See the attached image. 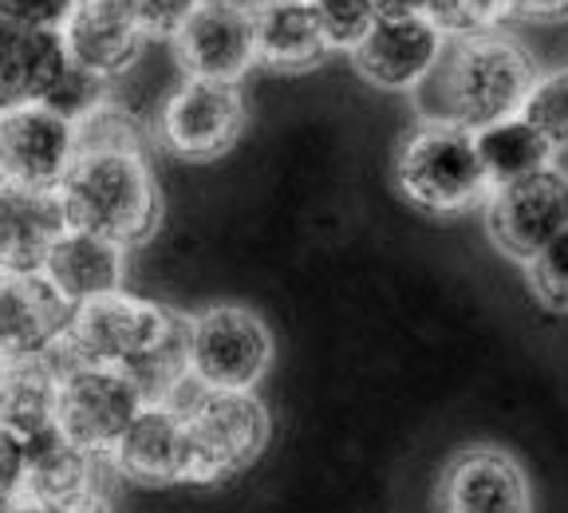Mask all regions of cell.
Instances as JSON below:
<instances>
[{"label":"cell","instance_id":"14","mask_svg":"<svg viewBox=\"0 0 568 513\" xmlns=\"http://www.w3.org/2000/svg\"><path fill=\"white\" fill-rule=\"evenodd\" d=\"M63 52L99 80H115L142 56L146 36L134 24L126 0H80L60 28Z\"/></svg>","mask_w":568,"mask_h":513},{"label":"cell","instance_id":"9","mask_svg":"<svg viewBox=\"0 0 568 513\" xmlns=\"http://www.w3.org/2000/svg\"><path fill=\"white\" fill-rule=\"evenodd\" d=\"M245 127V99L237 83H213V80H182L174 95L162 103L159 131L166 151L178 159H217L237 142Z\"/></svg>","mask_w":568,"mask_h":513},{"label":"cell","instance_id":"12","mask_svg":"<svg viewBox=\"0 0 568 513\" xmlns=\"http://www.w3.org/2000/svg\"><path fill=\"white\" fill-rule=\"evenodd\" d=\"M443 513H532V490L521 462L497 446H466L438 479Z\"/></svg>","mask_w":568,"mask_h":513},{"label":"cell","instance_id":"16","mask_svg":"<svg viewBox=\"0 0 568 513\" xmlns=\"http://www.w3.org/2000/svg\"><path fill=\"white\" fill-rule=\"evenodd\" d=\"M111 466L142 486H170L182 479V415L162 403H142L139 415L106 451Z\"/></svg>","mask_w":568,"mask_h":513},{"label":"cell","instance_id":"31","mask_svg":"<svg viewBox=\"0 0 568 513\" xmlns=\"http://www.w3.org/2000/svg\"><path fill=\"white\" fill-rule=\"evenodd\" d=\"M80 0H0V20L40 32H60Z\"/></svg>","mask_w":568,"mask_h":513},{"label":"cell","instance_id":"7","mask_svg":"<svg viewBox=\"0 0 568 513\" xmlns=\"http://www.w3.org/2000/svg\"><path fill=\"white\" fill-rule=\"evenodd\" d=\"M142 403L146 399L119 368H68L55 399V431L103 462Z\"/></svg>","mask_w":568,"mask_h":513},{"label":"cell","instance_id":"8","mask_svg":"<svg viewBox=\"0 0 568 513\" xmlns=\"http://www.w3.org/2000/svg\"><path fill=\"white\" fill-rule=\"evenodd\" d=\"M486 225L501 253L529 261L541 249L565 241L568 230V187L565 170L549 167L537 174L494 187L486 194Z\"/></svg>","mask_w":568,"mask_h":513},{"label":"cell","instance_id":"26","mask_svg":"<svg viewBox=\"0 0 568 513\" xmlns=\"http://www.w3.org/2000/svg\"><path fill=\"white\" fill-rule=\"evenodd\" d=\"M103 103H106V80H99V76H91L88 68H80V63L71 60L63 63V71L52 80V88L40 95V107L71 127L83 123Z\"/></svg>","mask_w":568,"mask_h":513},{"label":"cell","instance_id":"33","mask_svg":"<svg viewBox=\"0 0 568 513\" xmlns=\"http://www.w3.org/2000/svg\"><path fill=\"white\" fill-rule=\"evenodd\" d=\"M375 20H407V17H426V0H372Z\"/></svg>","mask_w":568,"mask_h":513},{"label":"cell","instance_id":"32","mask_svg":"<svg viewBox=\"0 0 568 513\" xmlns=\"http://www.w3.org/2000/svg\"><path fill=\"white\" fill-rule=\"evenodd\" d=\"M24 497V439L0 426V513Z\"/></svg>","mask_w":568,"mask_h":513},{"label":"cell","instance_id":"20","mask_svg":"<svg viewBox=\"0 0 568 513\" xmlns=\"http://www.w3.org/2000/svg\"><path fill=\"white\" fill-rule=\"evenodd\" d=\"M68 63L60 32L20 28L0 20V111L40 103Z\"/></svg>","mask_w":568,"mask_h":513},{"label":"cell","instance_id":"3","mask_svg":"<svg viewBox=\"0 0 568 513\" xmlns=\"http://www.w3.org/2000/svg\"><path fill=\"white\" fill-rule=\"evenodd\" d=\"M182 415V479L186 486H222L265 454L273 419L253 391H205L186 399Z\"/></svg>","mask_w":568,"mask_h":513},{"label":"cell","instance_id":"4","mask_svg":"<svg viewBox=\"0 0 568 513\" xmlns=\"http://www.w3.org/2000/svg\"><path fill=\"white\" fill-rule=\"evenodd\" d=\"M178 312L119 289L75 304L68 312L60 344L52 348L63 368H119L126 372L166 340Z\"/></svg>","mask_w":568,"mask_h":513},{"label":"cell","instance_id":"29","mask_svg":"<svg viewBox=\"0 0 568 513\" xmlns=\"http://www.w3.org/2000/svg\"><path fill=\"white\" fill-rule=\"evenodd\" d=\"M525 276H529V289L537 296V304H545L549 312H565V296H568V281H565V241L541 249L537 256L521 261Z\"/></svg>","mask_w":568,"mask_h":513},{"label":"cell","instance_id":"11","mask_svg":"<svg viewBox=\"0 0 568 513\" xmlns=\"http://www.w3.org/2000/svg\"><path fill=\"white\" fill-rule=\"evenodd\" d=\"M170 40L186 80L237 83L253 68V12L237 0H197Z\"/></svg>","mask_w":568,"mask_h":513},{"label":"cell","instance_id":"17","mask_svg":"<svg viewBox=\"0 0 568 513\" xmlns=\"http://www.w3.org/2000/svg\"><path fill=\"white\" fill-rule=\"evenodd\" d=\"M40 276L75 309V304H88V301H95V296L123 289L126 249L111 245V241H103V238H91V233L63 230L60 238H55V245L48 249Z\"/></svg>","mask_w":568,"mask_h":513},{"label":"cell","instance_id":"34","mask_svg":"<svg viewBox=\"0 0 568 513\" xmlns=\"http://www.w3.org/2000/svg\"><path fill=\"white\" fill-rule=\"evenodd\" d=\"M568 0H509V12L517 17H532V20H557L565 12Z\"/></svg>","mask_w":568,"mask_h":513},{"label":"cell","instance_id":"23","mask_svg":"<svg viewBox=\"0 0 568 513\" xmlns=\"http://www.w3.org/2000/svg\"><path fill=\"white\" fill-rule=\"evenodd\" d=\"M474 151H478L481 174H486L489 190L521 182V178L537 174V170L560 167V154L521 115H509L501 123H489L481 131H474Z\"/></svg>","mask_w":568,"mask_h":513},{"label":"cell","instance_id":"18","mask_svg":"<svg viewBox=\"0 0 568 513\" xmlns=\"http://www.w3.org/2000/svg\"><path fill=\"white\" fill-rule=\"evenodd\" d=\"M63 233L55 194L0 182V276L40 273L48 249Z\"/></svg>","mask_w":568,"mask_h":513},{"label":"cell","instance_id":"19","mask_svg":"<svg viewBox=\"0 0 568 513\" xmlns=\"http://www.w3.org/2000/svg\"><path fill=\"white\" fill-rule=\"evenodd\" d=\"M99 494V459L68 443L60 431L24 439V497L40 505H71Z\"/></svg>","mask_w":568,"mask_h":513},{"label":"cell","instance_id":"37","mask_svg":"<svg viewBox=\"0 0 568 513\" xmlns=\"http://www.w3.org/2000/svg\"><path fill=\"white\" fill-rule=\"evenodd\" d=\"M296 4H308V0H296Z\"/></svg>","mask_w":568,"mask_h":513},{"label":"cell","instance_id":"24","mask_svg":"<svg viewBox=\"0 0 568 513\" xmlns=\"http://www.w3.org/2000/svg\"><path fill=\"white\" fill-rule=\"evenodd\" d=\"M517 115L541 134L557 154L565 151V139H568V76L565 71L537 76Z\"/></svg>","mask_w":568,"mask_h":513},{"label":"cell","instance_id":"2","mask_svg":"<svg viewBox=\"0 0 568 513\" xmlns=\"http://www.w3.org/2000/svg\"><path fill=\"white\" fill-rule=\"evenodd\" d=\"M438 68H443L438 71L443 123H454L470 134L517 115L537 80L525 48L501 32L454 40Z\"/></svg>","mask_w":568,"mask_h":513},{"label":"cell","instance_id":"13","mask_svg":"<svg viewBox=\"0 0 568 513\" xmlns=\"http://www.w3.org/2000/svg\"><path fill=\"white\" fill-rule=\"evenodd\" d=\"M446 52V36L426 17L375 20L372 32L352 48L355 71L383 91H410L435 76Z\"/></svg>","mask_w":568,"mask_h":513},{"label":"cell","instance_id":"15","mask_svg":"<svg viewBox=\"0 0 568 513\" xmlns=\"http://www.w3.org/2000/svg\"><path fill=\"white\" fill-rule=\"evenodd\" d=\"M71 304L40 273L0 276V363L48 355L63 336Z\"/></svg>","mask_w":568,"mask_h":513},{"label":"cell","instance_id":"10","mask_svg":"<svg viewBox=\"0 0 568 513\" xmlns=\"http://www.w3.org/2000/svg\"><path fill=\"white\" fill-rule=\"evenodd\" d=\"M75 162V127L40 103L0 111V182L52 194Z\"/></svg>","mask_w":568,"mask_h":513},{"label":"cell","instance_id":"28","mask_svg":"<svg viewBox=\"0 0 568 513\" xmlns=\"http://www.w3.org/2000/svg\"><path fill=\"white\" fill-rule=\"evenodd\" d=\"M83 151H139L142 154V134L126 111L103 103L91 111L83 123H75V154Z\"/></svg>","mask_w":568,"mask_h":513},{"label":"cell","instance_id":"1","mask_svg":"<svg viewBox=\"0 0 568 513\" xmlns=\"http://www.w3.org/2000/svg\"><path fill=\"white\" fill-rule=\"evenodd\" d=\"M63 230L119 249L142 245L162 222V194L139 151H83L52 190Z\"/></svg>","mask_w":568,"mask_h":513},{"label":"cell","instance_id":"6","mask_svg":"<svg viewBox=\"0 0 568 513\" xmlns=\"http://www.w3.org/2000/svg\"><path fill=\"white\" fill-rule=\"evenodd\" d=\"M273 363V332L241 304H213L190 320V375L205 391H253Z\"/></svg>","mask_w":568,"mask_h":513},{"label":"cell","instance_id":"35","mask_svg":"<svg viewBox=\"0 0 568 513\" xmlns=\"http://www.w3.org/2000/svg\"><path fill=\"white\" fill-rule=\"evenodd\" d=\"M52 513H111V505H106L103 494H91V497H80V502H71V505H55Z\"/></svg>","mask_w":568,"mask_h":513},{"label":"cell","instance_id":"5","mask_svg":"<svg viewBox=\"0 0 568 513\" xmlns=\"http://www.w3.org/2000/svg\"><path fill=\"white\" fill-rule=\"evenodd\" d=\"M395 182L403 198L426 213H462L489 194L474 134L443 119L423 123L403 139L395 154Z\"/></svg>","mask_w":568,"mask_h":513},{"label":"cell","instance_id":"36","mask_svg":"<svg viewBox=\"0 0 568 513\" xmlns=\"http://www.w3.org/2000/svg\"><path fill=\"white\" fill-rule=\"evenodd\" d=\"M4 513H52V505H40L32 497H17L12 505H4Z\"/></svg>","mask_w":568,"mask_h":513},{"label":"cell","instance_id":"27","mask_svg":"<svg viewBox=\"0 0 568 513\" xmlns=\"http://www.w3.org/2000/svg\"><path fill=\"white\" fill-rule=\"evenodd\" d=\"M312 17L320 24L324 44L339 48V52H352L375 24V4L372 0H308Z\"/></svg>","mask_w":568,"mask_h":513},{"label":"cell","instance_id":"25","mask_svg":"<svg viewBox=\"0 0 568 513\" xmlns=\"http://www.w3.org/2000/svg\"><path fill=\"white\" fill-rule=\"evenodd\" d=\"M514 17L509 0H426V20L446 36V40H470L489 36Z\"/></svg>","mask_w":568,"mask_h":513},{"label":"cell","instance_id":"22","mask_svg":"<svg viewBox=\"0 0 568 513\" xmlns=\"http://www.w3.org/2000/svg\"><path fill=\"white\" fill-rule=\"evenodd\" d=\"M63 372L68 368L55 360V352L0 363V426H9L20 439L52 431Z\"/></svg>","mask_w":568,"mask_h":513},{"label":"cell","instance_id":"21","mask_svg":"<svg viewBox=\"0 0 568 513\" xmlns=\"http://www.w3.org/2000/svg\"><path fill=\"white\" fill-rule=\"evenodd\" d=\"M328 56L312 4L296 0H261L253 9V63L273 71H308Z\"/></svg>","mask_w":568,"mask_h":513},{"label":"cell","instance_id":"30","mask_svg":"<svg viewBox=\"0 0 568 513\" xmlns=\"http://www.w3.org/2000/svg\"><path fill=\"white\" fill-rule=\"evenodd\" d=\"M126 9H131L134 24L146 40L154 36H174L178 28L186 24V17L197 9V0H126Z\"/></svg>","mask_w":568,"mask_h":513}]
</instances>
